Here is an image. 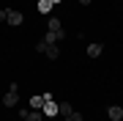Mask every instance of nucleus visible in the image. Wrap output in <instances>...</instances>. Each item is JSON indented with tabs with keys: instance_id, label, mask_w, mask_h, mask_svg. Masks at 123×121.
<instances>
[{
	"instance_id": "16",
	"label": "nucleus",
	"mask_w": 123,
	"mask_h": 121,
	"mask_svg": "<svg viewBox=\"0 0 123 121\" xmlns=\"http://www.w3.org/2000/svg\"><path fill=\"white\" fill-rule=\"evenodd\" d=\"M60 3H63V0H52V6H60Z\"/></svg>"
},
{
	"instance_id": "7",
	"label": "nucleus",
	"mask_w": 123,
	"mask_h": 121,
	"mask_svg": "<svg viewBox=\"0 0 123 121\" xmlns=\"http://www.w3.org/2000/svg\"><path fill=\"white\" fill-rule=\"evenodd\" d=\"M27 107H30V110H44V96H30Z\"/></svg>"
},
{
	"instance_id": "14",
	"label": "nucleus",
	"mask_w": 123,
	"mask_h": 121,
	"mask_svg": "<svg viewBox=\"0 0 123 121\" xmlns=\"http://www.w3.org/2000/svg\"><path fill=\"white\" fill-rule=\"evenodd\" d=\"M8 19V8H0V22H6Z\"/></svg>"
},
{
	"instance_id": "3",
	"label": "nucleus",
	"mask_w": 123,
	"mask_h": 121,
	"mask_svg": "<svg viewBox=\"0 0 123 121\" xmlns=\"http://www.w3.org/2000/svg\"><path fill=\"white\" fill-rule=\"evenodd\" d=\"M101 52H104V44L101 41H90L88 44V58H98Z\"/></svg>"
},
{
	"instance_id": "1",
	"label": "nucleus",
	"mask_w": 123,
	"mask_h": 121,
	"mask_svg": "<svg viewBox=\"0 0 123 121\" xmlns=\"http://www.w3.org/2000/svg\"><path fill=\"white\" fill-rule=\"evenodd\" d=\"M41 113H44V118H55V116H57V102H55V99H47Z\"/></svg>"
},
{
	"instance_id": "9",
	"label": "nucleus",
	"mask_w": 123,
	"mask_h": 121,
	"mask_svg": "<svg viewBox=\"0 0 123 121\" xmlns=\"http://www.w3.org/2000/svg\"><path fill=\"white\" fill-rule=\"evenodd\" d=\"M44 55H47V58H60V47H57V44H47V50H44Z\"/></svg>"
},
{
	"instance_id": "2",
	"label": "nucleus",
	"mask_w": 123,
	"mask_h": 121,
	"mask_svg": "<svg viewBox=\"0 0 123 121\" xmlns=\"http://www.w3.org/2000/svg\"><path fill=\"white\" fill-rule=\"evenodd\" d=\"M22 19H25V14H22V11H17V8H8V19H6L8 25H14V28H17V25H22Z\"/></svg>"
},
{
	"instance_id": "12",
	"label": "nucleus",
	"mask_w": 123,
	"mask_h": 121,
	"mask_svg": "<svg viewBox=\"0 0 123 121\" xmlns=\"http://www.w3.org/2000/svg\"><path fill=\"white\" fill-rule=\"evenodd\" d=\"M25 121H44V113H41V110H27Z\"/></svg>"
},
{
	"instance_id": "11",
	"label": "nucleus",
	"mask_w": 123,
	"mask_h": 121,
	"mask_svg": "<svg viewBox=\"0 0 123 121\" xmlns=\"http://www.w3.org/2000/svg\"><path fill=\"white\" fill-rule=\"evenodd\" d=\"M36 8H38L41 14H49L55 6H52V0H38V3H36Z\"/></svg>"
},
{
	"instance_id": "10",
	"label": "nucleus",
	"mask_w": 123,
	"mask_h": 121,
	"mask_svg": "<svg viewBox=\"0 0 123 121\" xmlns=\"http://www.w3.org/2000/svg\"><path fill=\"white\" fill-rule=\"evenodd\" d=\"M47 28H49V30H52V33H60V30H63V22H60V19H57V17H49Z\"/></svg>"
},
{
	"instance_id": "5",
	"label": "nucleus",
	"mask_w": 123,
	"mask_h": 121,
	"mask_svg": "<svg viewBox=\"0 0 123 121\" xmlns=\"http://www.w3.org/2000/svg\"><path fill=\"white\" fill-rule=\"evenodd\" d=\"M3 105H6V107H14V105H19V91H8V94L3 96Z\"/></svg>"
},
{
	"instance_id": "13",
	"label": "nucleus",
	"mask_w": 123,
	"mask_h": 121,
	"mask_svg": "<svg viewBox=\"0 0 123 121\" xmlns=\"http://www.w3.org/2000/svg\"><path fill=\"white\" fill-rule=\"evenodd\" d=\"M66 121H82V113H79V110H74V113H71Z\"/></svg>"
},
{
	"instance_id": "15",
	"label": "nucleus",
	"mask_w": 123,
	"mask_h": 121,
	"mask_svg": "<svg viewBox=\"0 0 123 121\" xmlns=\"http://www.w3.org/2000/svg\"><path fill=\"white\" fill-rule=\"evenodd\" d=\"M79 3H82V6H90V3H93V0H79Z\"/></svg>"
},
{
	"instance_id": "6",
	"label": "nucleus",
	"mask_w": 123,
	"mask_h": 121,
	"mask_svg": "<svg viewBox=\"0 0 123 121\" xmlns=\"http://www.w3.org/2000/svg\"><path fill=\"white\" fill-rule=\"evenodd\" d=\"M60 39H66V33H52V30H47V36H44V41H47V44H57V41H60Z\"/></svg>"
},
{
	"instance_id": "4",
	"label": "nucleus",
	"mask_w": 123,
	"mask_h": 121,
	"mask_svg": "<svg viewBox=\"0 0 123 121\" xmlns=\"http://www.w3.org/2000/svg\"><path fill=\"white\" fill-rule=\"evenodd\" d=\"M107 116H110V121H123V107L120 105H110Z\"/></svg>"
},
{
	"instance_id": "8",
	"label": "nucleus",
	"mask_w": 123,
	"mask_h": 121,
	"mask_svg": "<svg viewBox=\"0 0 123 121\" xmlns=\"http://www.w3.org/2000/svg\"><path fill=\"white\" fill-rule=\"evenodd\" d=\"M71 113H74V107H71L68 102H60V105H57V116H63V118H68Z\"/></svg>"
}]
</instances>
